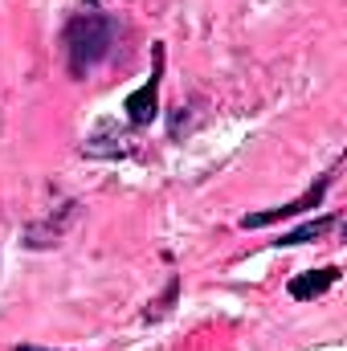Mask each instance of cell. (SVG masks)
Returning a JSON list of instances; mask_svg holds the SVG:
<instances>
[{
  "mask_svg": "<svg viewBox=\"0 0 347 351\" xmlns=\"http://www.w3.org/2000/svg\"><path fill=\"white\" fill-rule=\"evenodd\" d=\"M21 351H37V348H21Z\"/></svg>",
  "mask_w": 347,
  "mask_h": 351,
  "instance_id": "6",
  "label": "cell"
},
{
  "mask_svg": "<svg viewBox=\"0 0 347 351\" xmlns=\"http://www.w3.org/2000/svg\"><path fill=\"white\" fill-rule=\"evenodd\" d=\"M327 184H331V180H319L302 200H290V204H282V208H265V213H250V217H241V229H261V225H274V221H282V217H294V213H302V208L319 204V200H323V192H327Z\"/></svg>",
  "mask_w": 347,
  "mask_h": 351,
  "instance_id": "2",
  "label": "cell"
},
{
  "mask_svg": "<svg viewBox=\"0 0 347 351\" xmlns=\"http://www.w3.org/2000/svg\"><path fill=\"white\" fill-rule=\"evenodd\" d=\"M335 225V217H323V221H311V225H302V229H294V233H286V237H278V245H302V241H311V237H323L327 229Z\"/></svg>",
  "mask_w": 347,
  "mask_h": 351,
  "instance_id": "5",
  "label": "cell"
},
{
  "mask_svg": "<svg viewBox=\"0 0 347 351\" xmlns=\"http://www.w3.org/2000/svg\"><path fill=\"white\" fill-rule=\"evenodd\" d=\"M110 33H115V25L102 21V16H82V21H74V29H70V37H66V45H70V70H74V74H86L90 66L106 53Z\"/></svg>",
  "mask_w": 347,
  "mask_h": 351,
  "instance_id": "1",
  "label": "cell"
},
{
  "mask_svg": "<svg viewBox=\"0 0 347 351\" xmlns=\"http://www.w3.org/2000/svg\"><path fill=\"white\" fill-rule=\"evenodd\" d=\"M156 106H160V70L127 98V114H131L135 127H147V123L156 119Z\"/></svg>",
  "mask_w": 347,
  "mask_h": 351,
  "instance_id": "3",
  "label": "cell"
},
{
  "mask_svg": "<svg viewBox=\"0 0 347 351\" xmlns=\"http://www.w3.org/2000/svg\"><path fill=\"white\" fill-rule=\"evenodd\" d=\"M86 4H98V0H86Z\"/></svg>",
  "mask_w": 347,
  "mask_h": 351,
  "instance_id": "7",
  "label": "cell"
},
{
  "mask_svg": "<svg viewBox=\"0 0 347 351\" xmlns=\"http://www.w3.org/2000/svg\"><path fill=\"white\" fill-rule=\"evenodd\" d=\"M335 278H339V269H335V265H327V269H307V274H298V278L290 282V298H298V302L319 298L323 290H331V286H335Z\"/></svg>",
  "mask_w": 347,
  "mask_h": 351,
  "instance_id": "4",
  "label": "cell"
}]
</instances>
